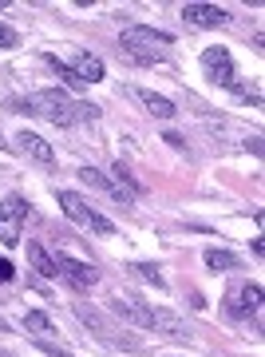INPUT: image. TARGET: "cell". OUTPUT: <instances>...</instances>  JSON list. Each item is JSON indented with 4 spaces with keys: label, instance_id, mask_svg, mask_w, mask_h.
<instances>
[{
    "label": "cell",
    "instance_id": "obj_1",
    "mask_svg": "<svg viewBox=\"0 0 265 357\" xmlns=\"http://www.w3.org/2000/svg\"><path fill=\"white\" fill-rule=\"evenodd\" d=\"M8 107H16V112H32V115H40V119L56 123V128H76V123H95V119H99V107L72 100V96L60 91V88L32 91L28 100H13Z\"/></svg>",
    "mask_w": 265,
    "mask_h": 357
},
{
    "label": "cell",
    "instance_id": "obj_2",
    "mask_svg": "<svg viewBox=\"0 0 265 357\" xmlns=\"http://www.w3.org/2000/svg\"><path fill=\"white\" fill-rule=\"evenodd\" d=\"M111 310L123 318V326H143V330H159L166 333V337H186V326H182V318L178 314H170V310L154 306V302H147V298H135V294H123V298H115Z\"/></svg>",
    "mask_w": 265,
    "mask_h": 357
},
{
    "label": "cell",
    "instance_id": "obj_3",
    "mask_svg": "<svg viewBox=\"0 0 265 357\" xmlns=\"http://www.w3.org/2000/svg\"><path fill=\"white\" fill-rule=\"evenodd\" d=\"M175 48V36L163 32V28H147V24H127L119 32V56H127L131 64H154V60H166Z\"/></svg>",
    "mask_w": 265,
    "mask_h": 357
},
{
    "label": "cell",
    "instance_id": "obj_4",
    "mask_svg": "<svg viewBox=\"0 0 265 357\" xmlns=\"http://www.w3.org/2000/svg\"><path fill=\"white\" fill-rule=\"evenodd\" d=\"M56 199H60V211H63V215L72 218V222H79V227H88L91 234H99V238H111V234H115V222L103 215L99 206H91L79 191H60Z\"/></svg>",
    "mask_w": 265,
    "mask_h": 357
},
{
    "label": "cell",
    "instance_id": "obj_5",
    "mask_svg": "<svg viewBox=\"0 0 265 357\" xmlns=\"http://www.w3.org/2000/svg\"><path fill=\"white\" fill-rule=\"evenodd\" d=\"M226 310H230V318H238V321H250L262 314V286L257 282H234L226 290Z\"/></svg>",
    "mask_w": 265,
    "mask_h": 357
},
{
    "label": "cell",
    "instance_id": "obj_6",
    "mask_svg": "<svg viewBox=\"0 0 265 357\" xmlns=\"http://www.w3.org/2000/svg\"><path fill=\"white\" fill-rule=\"evenodd\" d=\"M76 314H79V321H88V330L95 333V337H103V342H111V345H127V349H139V345H143L131 330H115L111 321H103L99 310L83 306V302H76Z\"/></svg>",
    "mask_w": 265,
    "mask_h": 357
},
{
    "label": "cell",
    "instance_id": "obj_7",
    "mask_svg": "<svg viewBox=\"0 0 265 357\" xmlns=\"http://www.w3.org/2000/svg\"><path fill=\"white\" fill-rule=\"evenodd\" d=\"M202 68L206 76L214 79L218 88H238V68H234V60H230V52L222 48V44H210V48H202Z\"/></svg>",
    "mask_w": 265,
    "mask_h": 357
},
{
    "label": "cell",
    "instance_id": "obj_8",
    "mask_svg": "<svg viewBox=\"0 0 265 357\" xmlns=\"http://www.w3.org/2000/svg\"><path fill=\"white\" fill-rule=\"evenodd\" d=\"M24 218H28V203L20 199V195L0 199V243H4V246H16V243H20Z\"/></svg>",
    "mask_w": 265,
    "mask_h": 357
},
{
    "label": "cell",
    "instance_id": "obj_9",
    "mask_svg": "<svg viewBox=\"0 0 265 357\" xmlns=\"http://www.w3.org/2000/svg\"><path fill=\"white\" fill-rule=\"evenodd\" d=\"M79 183H83V187H95L103 199H111V203H119V206L135 203V191H131V187L115 183L111 175H103V171H95V167H79Z\"/></svg>",
    "mask_w": 265,
    "mask_h": 357
},
{
    "label": "cell",
    "instance_id": "obj_10",
    "mask_svg": "<svg viewBox=\"0 0 265 357\" xmlns=\"http://www.w3.org/2000/svg\"><path fill=\"white\" fill-rule=\"evenodd\" d=\"M182 20L190 28H226L230 13L218 8V4H210V0H190V4H182Z\"/></svg>",
    "mask_w": 265,
    "mask_h": 357
},
{
    "label": "cell",
    "instance_id": "obj_11",
    "mask_svg": "<svg viewBox=\"0 0 265 357\" xmlns=\"http://www.w3.org/2000/svg\"><path fill=\"white\" fill-rule=\"evenodd\" d=\"M56 266H60V274H63L67 282H72L76 290H91V286L99 282V270L91 266V262H83V258H67V255H60V258H56Z\"/></svg>",
    "mask_w": 265,
    "mask_h": 357
},
{
    "label": "cell",
    "instance_id": "obj_12",
    "mask_svg": "<svg viewBox=\"0 0 265 357\" xmlns=\"http://www.w3.org/2000/svg\"><path fill=\"white\" fill-rule=\"evenodd\" d=\"M16 147L28 155V159H36V163H56V151H51V143L44 139V135H36V131H16Z\"/></svg>",
    "mask_w": 265,
    "mask_h": 357
},
{
    "label": "cell",
    "instance_id": "obj_13",
    "mask_svg": "<svg viewBox=\"0 0 265 357\" xmlns=\"http://www.w3.org/2000/svg\"><path fill=\"white\" fill-rule=\"evenodd\" d=\"M131 96H135V100H139L151 115H159V119H175V115H178L175 103L166 100V96H159V91H151V88H131Z\"/></svg>",
    "mask_w": 265,
    "mask_h": 357
},
{
    "label": "cell",
    "instance_id": "obj_14",
    "mask_svg": "<svg viewBox=\"0 0 265 357\" xmlns=\"http://www.w3.org/2000/svg\"><path fill=\"white\" fill-rule=\"evenodd\" d=\"M28 262L36 270L40 278H60V266H56V258L44 250V243H28Z\"/></svg>",
    "mask_w": 265,
    "mask_h": 357
},
{
    "label": "cell",
    "instance_id": "obj_15",
    "mask_svg": "<svg viewBox=\"0 0 265 357\" xmlns=\"http://www.w3.org/2000/svg\"><path fill=\"white\" fill-rule=\"evenodd\" d=\"M79 76V84H99L107 72H103V60L99 56H91V52H79V60H76V68H72Z\"/></svg>",
    "mask_w": 265,
    "mask_h": 357
},
{
    "label": "cell",
    "instance_id": "obj_16",
    "mask_svg": "<svg viewBox=\"0 0 265 357\" xmlns=\"http://www.w3.org/2000/svg\"><path fill=\"white\" fill-rule=\"evenodd\" d=\"M202 258H206V270H214V274H218V270H234V266H238V258L230 255V250H218V246H210Z\"/></svg>",
    "mask_w": 265,
    "mask_h": 357
},
{
    "label": "cell",
    "instance_id": "obj_17",
    "mask_svg": "<svg viewBox=\"0 0 265 357\" xmlns=\"http://www.w3.org/2000/svg\"><path fill=\"white\" fill-rule=\"evenodd\" d=\"M24 326H28V330H32V333H40V337H44V333H51V330H56V326H51V318H48V314H44V310H28V314H24Z\"/></svg>",
    "mask_w": 265,
    "mask_h": 357
},
{
    "label": "cell",
    "instance_id": "obj_18",
    "mask_svg": "<svg viewBox=\"0 0 265 357\" xmlns=\"http://www.w3.org/2000/svg\"><path fill=\"white\" fill-rule=\"evenodd\" d=\"M131 270L139 274V278H147L151 286H159V290H166V278H163V270L151 266V262H131Z\"/></svg>",
    "mask_w": 265,
    "mask_h": 357
},
{
    "label": "cell",
    "instance_id": "obj_19",
    "mask_svg": "<svg viewBox=\"0 0 265 357\" xmlns=\"http://www.w3.org/2000/svg\"><path fill=\"white\" fill-rule=\"evenodd\" d=\"M16 44H20V32H16L13 24H4V20H0V52L16 48Z\"/></svg>",
    "mask_w": 265,
    "mask_h": 357
},
{
    "label": "cell",
    "instance_id": "obj_20",
    "mask_svg": "<svg viewBox=\"0 0 265 357\" xmlns=\"http://www.w3.org/2000/svg\"><path fill=\"white\" fill-rule=\"evenodd\" d=\"M13 278H16V266L8 258H0V282H13Z\"/></svg>",
    "mask_w": 265,
    "mask_h": 357
},
{
    "label": "cell",
    "instance_id": "obj_21",
    "mask_svg": "<svg viewBox=\"0 0 265 357\" xmlns=\"http://www.w3.org/2000/svg\"><path fill=\"white\" fill-rule=\"evenodd\" d=\"M40 349H48L51 357H72V354H67V349H60V345H48V342H40Z\"/></svg>",
    "mask_w": 265,
    "mask_h": 357
},
{
    "label": "cell",
    "instance_id": "obj_22",
    "mask_svg": "<svg viewBox=\"0 0 265 357\" xmlns=\"http://www.w3.org/2000/svg\"><path fill=\"white\" fill-rule=\"evenodd\" d=\"M0 151H8V143H4V139H0Z\"/></svg>",
    "mask_w": 265,
    "mask_h": 357
},
{
    "label": "cell",
    "instance_id": "obj_23",
    "mask_svg": "<svg viewBox=\"0 0 265 357\" xmlns=\"http://www.w3.org/2000/svg\"><path fill=\"white\" fill-rule=\"evenodd\" d=\"M0 8H8V0H0Z\"/></svg>",
    "mask_w": 265,
    "mask_h": 357
}]
</instances>
